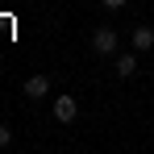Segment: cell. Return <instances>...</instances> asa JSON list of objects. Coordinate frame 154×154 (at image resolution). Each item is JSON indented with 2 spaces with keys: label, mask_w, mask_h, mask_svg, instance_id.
<instances>
[{
  "label": "cell",
  "mask_w": 154,
  "mask_h": 154,
  "mask_svg": "<svg viewBox=\"0 0 154 154\" xmlns=\"http://www.w3.org/2000/svg\"><path fill=\"white\" fill-rule=\"evenodd\" d=\"M54 117H58L63 125H71V121L79 117V104H75V96H67V92H63V96L54 100Z\"/></svg>",
  "instance_id": "obj_2"
},
{
  "label": "cell",
  "mask_w": 154,
  "mask_h": 154,
  "mask_svg": "<svg viewBox=\"0 0 154 154\" xmlns=\"http://www.w3.org/2000/svg\"><path fill=\"white\" fill-rule=\"evenodd\" d=\"M150 46H154V29H150V25H133V50L146 54Z\"/></svg>",
  "instance_id": "obj_4"
},
{
  "label": "cell",
  "mask_w": 154,
  "mask_h": 154,
  "mask_svg": "<svg viewBox=\"0 0 154 154\" xmlns=\"http://www.w3.org/2000/svg\"><path fill=\"white\" fill-rule=\"evenodd\" d=\"M133 71H137V58H133V54H121V58H117V75L133 79Z\"/></svg>",
  "instance_id": "obj_5"
},
{
  "label": "cell",
  "mask_w": 154,
  "mask_h": 154,
  "mask_svg": "<svg viewBox=\"0 0 154 154\" xmlns=\"http://www.w3.org/2000/svg\"><path fill=\"white\" fill-rule=\"evenodd\" d=\"M104 8H125V0H100Z\"/></svg>",
  "instance_id": "obj_7"
},
{
  "label": "cell",
  "mask_w": 154,
  "mask_h": 154,
  "mask_svg": "<svg viewBox=\"0 0 154 154\" xmlns=\"http://www.w3.org/2000/svg\"><path fill=\"white\" fill-rule=\"evenodd\" d=\"M92 46H96V54H112V50H117V29L100 25L96 33H92Z\"/></svg>",
  "instance_id": "obj_1"
},
{
  "label": "cell",
  "mask_w": 154,
  "mask_h": 154,
  "mask_svg": "<svg viewBox=\"0 0 154 154\" xmlns=\"http://www.w3.org/2000/svg\"><path fill=\"white\" fill-rule=\"evenodd\" d=\"M21 92H25L29 100H42V96L50 92V75H29V79H25V88H21Z\"/></svg>",
  "instance_id": "obj_3"
},
{
  "label": "cell",
  "mask_w": 154,
  "mask_h": 154,
  "mask_svg": "<svg viewBox=\"0 0 154 154\" xmlns=\"http://www.w3.org/2000/svg\"><path fill=\"white\" fill-rule=\"evenodd\" d=\"M4 146H13V129L8 125H0V150H4Z\"/></svg>",
  "instance_id": "obj_6"
}]
</instances>
